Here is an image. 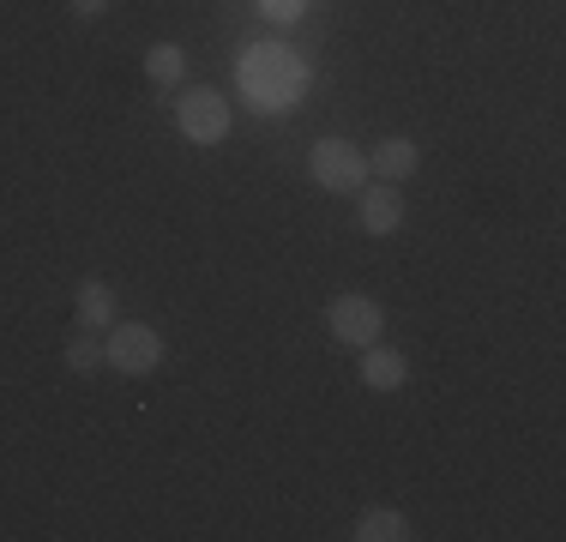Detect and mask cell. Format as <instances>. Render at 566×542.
<instances>
[{
    "label": "cell",
    "instance_id": "cell-14",
    "mask_svg": "<svg viewBox=\"0 0 566 542\" xmlns=\"http://www.w3.org/2000/svg\"><path fill=\"white\" fill-rule=\"evenodd\" d=\"M73 12H78V19H103V12H109V0H73Z\"/></svg>",
    "mask_w": 566,
    "mask_h": 542
},
{
    "label": "cell",
    "instance_id": "cell-11",
    "mask_svg": "<svg viewBox=\"0 0 566 542\" xmlns=\"http://www.w3.org/2000/svg\"><path fill=\"white\" fill-rule=\"evenodd\" d=\"M145 73H151V85H181V79H187V54L175 43H151V49H145Z\"/></svg>",
    "mask_w": 566,
    "mask_h": 542
},
{
    "label": "cell",
    "instance_id": "cell-4",
    "mask_svg": "<svg viewBox=\"0 0 566 542\" xmlns=\"http://www.w3.org/2000/svg\"><path fill=\"white\" fill-rule=\"evenodd\" d=\"M229 121H235V115H229V97H223V91H211V85H193L181 103H175V127H181L193 145H223L229 139Z\"/></svg>",
    "mask_w": 566,
    "mask_h": 542
},
{
    "label": "cell",
    "instance_id": "cell-1",
    "mask_svg": "<svg viewBox=\"0 0 566 542\" xmlns=\"http://www.w3.org/2000/svg\"><path fill=\"white\" fill-rule=\"evenodd\" d=\"M241 91H248V103L260 108V115H277V108H295L307 91V66L290 61L283 49H260L241 61Z\"/></svg>",
    "mask_w": 566,
    "mask_h": 542
},
{
    "label": "cell",
    "instance_id": "cell-10",
    "mask_svg": "<svg viewBox=\"0 0 566 542\" xmlns=\"http://www.w3.org/2000/svg\"><path fill=\"white\" fill-rule=\"evenodd\" d=\"M349 536H356V542H403V536H410V519H403L398 507H368Z\"/></svg>",
    "mask_w": 566,
    "mask_h": 542
},
{
    "label": "cell",
    "instance_id": "cell-3",
    "mask_svg": "<svg viewBox=\"0 0 566 542\" xmlns=\"http://www.w3.org/2000/svg\"><path fill=\"white\" fill-rule=\"evenodd\" d=\"M307 175H314L326 194H361V187H368V157H361L349 139H314Z\"/></svg>",
    "mask_w": 566,
    "mask_h": 542
},
{
    "label": "cell",
    "instance_id": "cell-8",
    "mask_svg": "<svg viewBox=\"0 0 566 542\" xmlns=\"http://www.w3.org/2000/svg\"><path fill=\"white\" fill-rule=\"evenodd\" d=\"M416 163H422V152H416V139H403V133H392V139L374 145L368 157V175H380V181H403V175H416Z\"/></svg>",
    "mask_w": 566,
    "mask_h": 542
},
{
    "label": "cell",
    "instance_id": "cell-13",
    "mask_svg": "<svg viewBox=\"0 0 566 542\" xmlns=\"http://www.w3.org/2000/svg\"><path fill=\"white\" fill-rule=\"evenodd\" d=\"M260 12H265L272 24H295V19L307 12V0H260Z\"/></svg>",
    "mask_w": 566,
    "mask_h": 542
},
{
    "label": "cell",
    "instance_id": "cell-9",
    "mask_svg": "<svg viewBox=\"0 0 566 542\" xmlns=\"http://www.w3.org/2000/svg\"><path fill=\"white\" fill-rule=\"evenodd\" d=\"M73 302H78V325H91V332H109L115 325V290L103 278H78Z\"/></svg>",
    "mask_w": 566,
    "mask_h": 542
},
{
    "label": "cell",
    "instance_id": "cell-5",
    "mask_svg": "<svg viewBox=\"0 0 566 542\" xmlns=\"http://www.w3.org/2000/svg\"><path fill=\"white\" fill-rule=\"evenodd\" d=\"M326 325H332L338 344L368 350V344H380V332H386V308L374 302V295H338V302L326 308Z\"/></svg>",
    "mask_w": 566,
    "mask_h": 542
},
{
    "label": "cell",
    "instance_id": "cell-12",
    "mask_svg": "<svg viewBox=\"0 0 566 542\" xmlns=\"http://www.w3.org/2000/svg\"><path fill=\"white\" fill-rule=\"evenodd\" d=\"M66 368H73V374H97L103 368V332L78 325V332L66 337Z\"/></svg>",
    "mask_w": 566,
    "mask_h": 542
},
{
    "label": "cell",
    "instance_id": "cell-7",
    "mask_svg": "<svg viewBox=\"0 0 566 542\" xmlns=\"http://www.w3.org/2000/svg\"><path fill=\"white\" fill-rule=\"evenodd\" d=\"M403 379H410L403 350H392V344H368V350H361V386H368V392H398Z\"/></svg>",
    "mask_w": 566,
    "mask_h": 542
},
{
    "label": "cell",
    "instance_id": "cell-2",
    "mask_svg": "<svg viewBox=\"0 0 566 542\" xmlns=\"http://www.w3.org/2000/svg\"><path fill=\"white\" fill-rule=\"evenodd\" d=\"M103 362H109L115 374H127V379H139V374H151L157 362H164V337H157V325H145V320H127V325H109L103 332Z\"/></svg>",
    "mask_w": 566,
    "mask_h": 542
},
{
    "label": "cell",
    "instance_id": "cell-6",
    "mask_svg": "<svg viewBox=\"0 0 566 542\" xmlns=\"http://www.w3.org/2000/svg\"><path fill=\"white\" fill-rule=\"evenodd\" d=\"M361 229L368 236H398V223H403V194H392V181H380V187H361Z\"/></svg>",
    "mask_w": 566,
    "mask_h": 542
}]
</instances>
